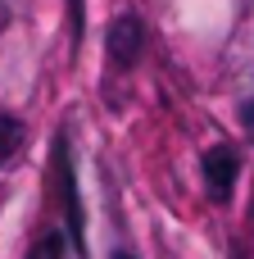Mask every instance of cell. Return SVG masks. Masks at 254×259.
Here are the masks:
<instances>
[{"mask_svg": "<svg viewBox=\"0 0 254 259\" xmlns=\"http://www.w3.org/2000/svg\"><path fill=\"white\" fill-rule=\"evenodd\" d=\"M205 187L214 200H227L232 187H236V155L232 146H209L205 150Z\"/></svg>", "mask_w": 254, "mask_h": 259, "instance_id": "cell-1", "label": "cell"}, {"mask_svg": "<svg viewBox=\"0 0 254 259\" xmlns=\"http://www.w3.org/2000/svg\"><path fill=\"white\" fill-rule=\"evenodd\" d=\"M141 46H145L141 23H136L132 14H123V18L109 27V59H114L118 68H132V64L141 59Z\"/></svg>", "mask_w": 254, "mask_h": 259, "instance_id": "cell-2", "label": "cell"}, {"mask_svg": "<svg viewBox=\"0 0 254 259\" xmlns=\"http://www.w3.org/2000/svg\"><path fill=\"white\" fill-rule=\"evenodd\" d=\"M18 146H23V127H18V118L0 114V168L18 155Z\"/></svg>", "mask_w": 254, "mask_h": 259, "instance_id": "cell-3", "label": "cell"}, {"mask_svg": "<svg viewBox=\"0 0 254 259\" xmlns=\"http://www.w3.org/2000/svg\"><path fill=\"white\" fill-rule=\"evenodd\" d=\"M32 259H64V250H59V237H45V241L32 250Z\"/></svg>", "mask_w": 254, "mask_h": 259, "instance_id": "cell-4", "label": "cell"}, {"mask_svg": "<svg viewBox=\"0 0 254 259\" xmlns=\"http://www.w3.org/2000/svg\"><path fill=\"white\" fill-rule=\"evenodd\" d=\"M245 123H250V127H254V105H245Z\"/></svg>", "mask_w": 254, "mask_h": 259, "instance_id": "cell-5", "label": "cell"}, {"mask_svg": "<svg viewBox=\"0 0 254 259\" xmlns=\"http://www.w3.org/2000/svg\"><path fill=\"white\" fill-rule=\"evenodd\" d=\"M118 259H132V255H118Z\"/></svg>", "mask_w": 254, "mask_h": 259, "instance_id": "cell-6", "label": "cell"}]
</instances>
